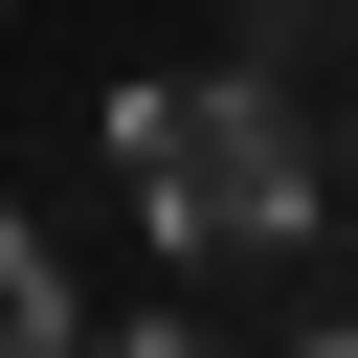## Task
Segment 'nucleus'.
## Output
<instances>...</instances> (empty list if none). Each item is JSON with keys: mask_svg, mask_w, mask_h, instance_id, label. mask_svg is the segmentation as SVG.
<instances>
[{"mask_svg": "<svg viewBox=\"0 0 358 358\" xmlns=\"http://www.w3.org/2000/svg\"><path fill=\"white\" fill-rule=\"evenodd\" d=\"M112 179H134V224H157L179 268H291V246L336 224V157H313V112H291L268 67H157V90H112Z\"/></svg>", "mask_w": 358, "mask_h": 358, "instance_id": "obj_1", "label": "nucleus"}, {"mask_svg": "<svg viewBox=\"0 0 358 358\" xmlns=\"http://www.w3.org/2000/svg\"><path fill=\"white\" fill-rule=\"evenodd\" d=\"M45 336H67V268H45L22 224H0V358H45Z\"/></svg>", "mask_w": 358, "mask_h": 358, "instance_id": "obj_2", "label": "nucleus"}, {"mask_svg": "<svg viewBox=\"0 0 358 358\" xmlns=\"http://www.w3.org/2000/svg\"><path fill=\"white\" fill-rule=\"evenodd\" d=\"M336 179H358V112H336Z\"/></svg>", "mask_w": 358, "mask_h": 358, "instance_id": "obj_3", "label": "nucleus"}]
</instances>
